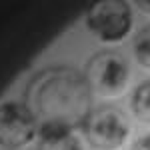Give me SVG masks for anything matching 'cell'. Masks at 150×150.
Wrapping results in <instances>:
<instances>
[{
    "instance_id": "277c9868",
    "label": "cell",
    "mask_w": 150,
    "mask_h": 150,
    "mask_svg": "<svg viewBox=\"0 0 150 150\" xmlns=\"http://www.w3.org/2000/svg\"><path fill=\"white\" fill-rule=\"evenodd\" d=\"M86 26L102 42H120L132 28V8L128 2H94L86 10Z\"/></svg>"
},
{
    "instance_id": "9c48e42d",
    "label": "cell",
    "mask_w": 150,
    "mask_h": 150,
    "mask_svg": "<svg viewBox=\"0 0 150 150\" xmlns=\"http://www.w3.org/2000/svg\"><path fill=\"white\" fill-rule=\"evenodd\" d=\"M132 150H150V134L140 136V138L132 144Z\"/></svg>"
},
{
    "instance_id": "52a82bcc",
    "label": "cell",
    "mask_w": 150,
    "mask_h": 150,
    "mask_svg": "<svg viewBox=\"0 0 150 150\" xmlns=\"http://www.w3.org/2000/svg\"><path fill=\"white\" fill-rule=\"evenodd\" d=\"M130 108H132V114L136 116L140 122L150 124V78L142 80L134 88L132 100H130Z\"/></svg>"
},
{
    "instance_id": "5b68a950",
    "label": "cell",
    "mask_w": 150,
    "mask_h": 150,
    "mask_svg": "<svg viewBox=\"0 0 150 150\" xmlns=\"http://www.w3.org/2000/svg\"><path fill=\"white\" fill-rule=\"evenodd\" d=\"M40 132L38 118L28 104L8 100L0 104V146L24 148Z\"/></svg>"
},
{
    "instance_id": "6da1fadb",
    "label": "cell",
    "mask_w": 150,
    "mask_h": 150,
    "mask_svg": "<svg viewBox=\"0 0 150 150\" xmlns=\"http://www.w3.org/2000/svg\"><path fill=\"white\" fill-rule=\"evenodd\" d=\"M26 104L42 124L76 128L92 112V92L84 74L70 66H48L30 78Z\"/></svg>"
},
{
    "instance_id": "3957f363",
    "label": "cell",
    "mask_w": 150,
    "mask_h": 150,
    "mask_svg": "<svg viewBox=\"0 0 150 150\" xmlns=\"http://www.w3.org/2000/svg\"><path fill=\"white\" fill-rule=\"evenodd\" d=\"M82 74L92 94L112 98L124 92L130 80V64L118 50H98L88 58Z\"/></svg>"
},
{
    "instance_id": "7a4b0ae2",
    "label": "cell",
    "mask_w": 150,
    "mask_h": 150,
    "mask_svg": "<svg viewBox=\"0 0 150 150\" xmlns=\"http://www.w3.org/2000/svg\"><path fill=\"white\" fill-rule=\"evenodd\" d=\"M132 132L128 114L114 104H102L92 108V112L82 124V134L94 150H118L126 144Z\"/></svg>"
},
{
    "instance_id": "8992f818",
    "label": "cell",
    "mask_w": 150,
    "mask_h": 150,
    "mask_svg": "<svg viewBox=\"0 0 150 150\" xmlns=\"http://www.w3.org/2000/svg\"><path fill=\"white\" fill-rule=\"evenodd\" d=\"M36 150H82V142L72 132V128L42 124Z\"/></svg>"
},
{
    "instance_id": "30bf717a",
    "label": "cell",
    "mask_w": 150,
    "mask_h": 150,
    "mask_svg": "<svg viewBox=\"0 0 150 150\" xmlns=\"http://www.w3.org/2000/svg\"><path fill=\"white\" fill-rule=\"evenodd\" d=\"M134 6H136L140 12L150 14V2H148V0H138V2H134Z\"/></svg>"
},
{
    "instance_id": "ba28073f",
    "label": "cell",
    "mask_w": 150,
    "mask_h": 150,
    "mask_svg": "<svg viewBox=\"0 0 150 150\" xmlns=\"http://www.w3.org/2000/svg\"><path fill=\"white\" fill-rule=\"evenodd\" d=\"M132 50L134 58L140 66L150 70V24H144L132 38Z\"/></svg>"
}]
</instances>
